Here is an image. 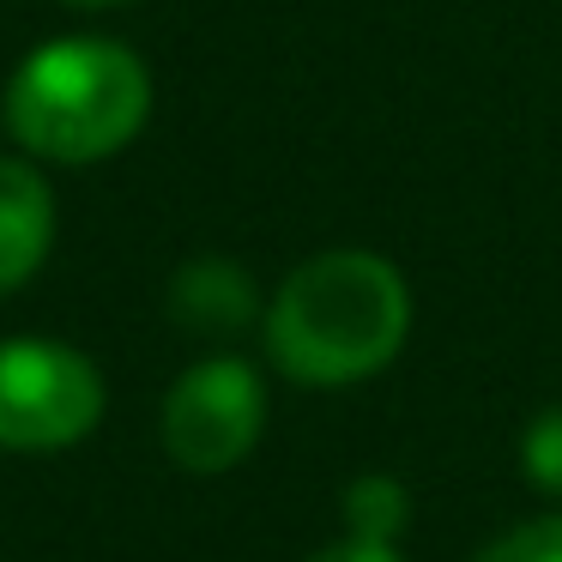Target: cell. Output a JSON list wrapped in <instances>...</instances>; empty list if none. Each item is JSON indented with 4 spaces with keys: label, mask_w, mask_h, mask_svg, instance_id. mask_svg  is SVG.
Returning a JSON list of instances; mask_svg holds the SVG:
<instances>
[{
    "label": "cell",
    "mask_w": 562,
    "mask_h": 562,
    "mask_svg": "<svg viewBox=\"0 0 562 562\" xmlns=\"http://www.w3.org/2000/svg\"><path fill=\"white\" fill-rule=\"evenodd\" d=\"M412 339V284L369 248H327L279 284L267 308V357L296 387H351Z\"/></svg>",
    "instance_id": "6da1fadb"
},
{
    "label": "cell",
    "mask_w": 562,
    "mask_h": 562,
    "mask_svg": "<svg viewBox=\"0 0 562 562\" xmlns=\"http://www.w3.org/2000/svg\"><path fill=\"white\" fill-rule=\"evenodd\" d=\"M151 115V74L115 37L43 43L7 86V127L31 158L98 164L134 146Z\"/></svg>",
    "instance_id": "7a4b0ae2"
},
{
    "label": "cell",
    "mask_w": 562,
    "mask_h": 562,
    "mask_svg": "<svg viewBox=\"0 0 562 562\" xmlns=\"http://www.w3.org/2000/svg\"><path fill=\"white\" fill-rule=\"evenodd\" d=\"M103 417V375L61 339H0V448H74Z\"/></svg>",
    "instance_id": "3957f363"
},
{
    "label": "cell",
    "mask_w": 562,
    "mask_h": 562,
    "mask_svg": "<svg viewBox=\"0 0 562 562\" xmlns=\"http://www.w3.org/2000/svg\"><path fill=\"white\" fill-rule=\"evenodd\" d=\"M267 429V387L243 357H206L182 369L164 400V448L182 472H231Z\"/></svg>",
    "instance_id": "277c9868"
},
{
    "label": "cell",
    "mask_w": 562,
    "mask_h": 562,
    "mask_svg": "<svg viewBox=\"0 0 562 562\" xmlns=\"http://www.w3.org/2000/svg\"><path fill=\"white\" fill-rule=\"evenodd\" d=\"M55 243V200L31 164L0 158V296L19 291Z\"/></svg>",
    "instance_id": "5b68a950"
},
{
    "label": "cell",
    "mask_w": 562,
    "mask_h": 562,
    "mask_svg": "<svg viewBox=\"0 0 562 562\" xmlns=\"http://www.w3.org/2000/svg\"><path fill=\"white\" fill-rule=\"evenodd\" d=\"M170 308L182 327L200 333H231L255 315V279L231 260H188L170 284Z\"/></svg>",
    "instance_id": "8992f818"
},
{
    "label": "cell",
    "mask_w": 562,
    "mask_h": 562,
    "mask_svg": "<svg viewBox=\"0 0 562 562\" xmlns=\"http://www.w3.org/2000/svg\"><path fill=\"white\" fill-rule=\"evenodd\" d=\"M405 514H412V496L381 472L357 477V484L345 490V532H357V538H387L393 544L400 526H405Z\"/></svg>",
    "instance_id": "52a82bcc"
},
{
    "label": "cell",
    "mask_w": 562,
    "mask_h": 562,
    "mask_svg": "<svg viewBox=\"0 0 562 562\" xmlns=\"http://www.w3.org/2000/svg\"><path fill=\"white\" fill-rule=\"evenodd\" d=\"M520 465H526V477H532L544 496L562 502V405H550V412H538L532 424H526Z\"/></svg>",
    "instance_id": "ba28073f"
},
{
    "label": "cell",
    "mask_w": 562,
    "mask_h": 562,
    "mask_svg": "<svg viewBox=\"0 0 562 562\" xmlns=\"http://www.w3.org/2000/svg\"><path fill=\"white\" fill-rule=\"evenodd\" d=\"M472 562H562V514H544V520H526L514 532L490 538Z\"/></svg>",
    "instance_id": "9c48e42d"
},
{
    "label": "cell",
    "mask_w": 562,
    "mask_h": 562,
    "mask_svg": "<svg viewBox=\"0 0 562 562\" xmlns=\"http://www.w3.org/2000/svg\"><path fill=\"white\" fill-rule=\"evenodd\" d=\"M308 562H405V557H400V544H387V538H357V532H345L339 544H327L321 557H308Z\"/></svg>",
    "instance_id": "30bf717a"
},
{
    "label": "cell",
    "mask_w": 562,
    "mask_h": 562,
    "mask_svg": "<svg viewBox=\"0 0 562 562\" xmlns=\"http://www.w3.org/2000/svg\"><path fill=\"white\" fill-rule=\"evenodd\" d=\"M67 7H86V13H98V7H127V0H67Z\"/></svg>",
    "instance_id": "8fae6325"
}]
</instances>
